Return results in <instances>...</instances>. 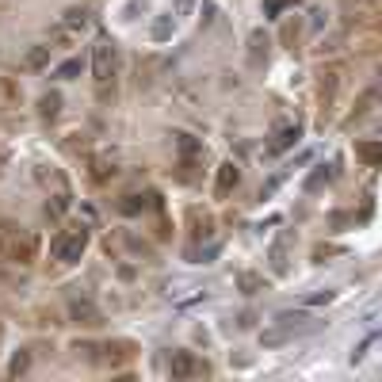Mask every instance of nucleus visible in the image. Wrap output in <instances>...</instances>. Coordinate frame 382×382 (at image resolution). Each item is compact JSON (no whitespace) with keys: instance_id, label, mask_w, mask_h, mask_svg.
<instances>
[{"instance_id":"obj_19","label":"nucleus","mask_w":382,"mask_h":382,"mask_svg":"<svg viewBox=\"0 0 382 382\" xmlns=\"http://www.w3.org/2000/svg\"><path fill=\"white\" fill-rule=\"evenodd\" d=\"M176 145H180V157L184 161H199L203 157V142L191 134H176Z\"/></svg>"},{"instance_id":"obj_22","label":"nucleus","mask_w":382,"mask_h":382,"mask_svg":"<svg viewBox=\"0 0 382 382\" xmlns=\"http://www.w3.org/2000/svg\"><path fill=\"white\" fill-rule=\"evenodd\" d=\"M23 65H27V69H46V65H50V46H31L27 50V58H23Z\"/></svg>"},{"instance_id":"obj_32","label":"nucleus","mask_w":382,"mask_h":382,"mask_svg":"<svg viewBox=\"0 0 382 382\" xmlns=\"http://www.w3.org/2000/svg\"><path fill=\"white\" fill-rule=\"evenodd\" d=\"M191 8H195V0H176V12H180V15H188Z\"/></svg>"},{"instance_id":"obj_28","label":"nucleus","mask_w":382,"mask_h":382,"mask_svg":"<svg viewBox=\"0 0 382 382\" xmlns=\"http://www.w3.org/2000/svg\"><path fill=\"white\" fill-rule=\"evenodd\" d=\"M279 38H283L287 46L295 43V38H298V20H287V23H283V35H279Z\"/></svg>"},{"instance_id":"obj_8","label":"nucleus","mask_w":382,"mask_h":382,"mask_svg":"<svg viewBox=\"0 0 382 382\" xmlns=\"http://www.w3.org/2000/svg\"><path fill=\"white\" fill-rule=\"evenodd\" d=\"M298 138H302V126H298V123L275 126V134H272V142L264 145V153H267V157H279V153H287L291 145H298Z\"/></svg>"},{"instance_id":"obj_15","label":"nucleus","mask_w":382,"mask_h":382,"mask_svg":"<svg viewBox=\"0 0 382 382\" xmlns=\"http://www.w3.org/2000/svg\"><path fill=\"white\" fill-rule=\"evenodd\" d=\"M172 31H176V15L172 12H161L157 20H153L149 35H153V43H168V38H172Z\"/></svg>"},{"instance_id":"obj_1","label":"nucleus","mask_w":382,"mask_h":382,"mask_svg":"<svg viewBox=\"0 0 382 382\" xmlns=\"http://www.w3.org/2000/svg\"><path fill=\"white\" fill-rule=\"evenodd\" d=\"M0 260L4 264H35L38 260V233L35 230H20V226H4L0 230Z\"/></svg>"},{"instance_id":"obj_24","label":"nucleus","mask_w":382,"mask_h":382,"mask_svg":"<svg viewBox=\"0 0 382 382\" xmlns=\"http://www.w3.org/2000/svg\"><path fill=\"white\" fill-rule=\"evenodd\" d=\"M27 367H31V352H15L12 363H8V379H20Z\"/></svg>"},{"instance_id":"obj_27","label":"nucleus","mask_w":382,"mask_h":382,"mask_svg":"<svg viewBox=\"0 0 382 382\" xmlns=\"http://www.w3.org/2000/svg\"><path fill=\"white\" fill-rule=\"evenodd\" d=\"M287 176H291V165H287V168H283V172H275V176H272V180H267V184H264V199H267V195H272L275 188H279V184H283V180H287Z\"/></svg>"},{"instance_id":"obj_6","label":"nucleus","mask_w":382,"mask_h":382,"mask_svg":"<svg viewBox=\"0 0 382 382\" xmlns=\"http://www.w3.org/2000/svg\"><path fill=\"white\" fill-rule=\"evenodd\" d=\"M168 375L172 379H203V375H210V367L199 360V355H191V352H172V360H168Z\"/></svg>"},{"instance_id":"obj_10","label":"nucleus","mask_w":382,"mask_h":382,"mask_svg":"<svg viewBox=\"0 0 382 382\" xmlns=\"http://www.w3.org/2000/svg\"><path fill=\"white\" fill-rule=\"evenodd\" d=\"M267 50H272V35H267L264 27H256L253 35H249V69H264Z\"/></svg>"},{"instance_id":"obj_29","label":"nucleus","mask_w":382,"mask_h":382,"mask_svg":"<svg viewBox=\"0 0 382 382\" xmlns=\"http://www.w3.org/2000/svg\"><path fill=\"white\" fill-rule=\"evenodd\" d=\"M332 298H337V291H321V295H310L306 302H310V306H329Z\"/></svg>"},{"instance_id":"obj_2","label":"nucleus","mask_w":382,"mask_h":382,"mask_svg":"<svg viewBox=\"0 0 382 382\" xmlns=\"http://www.w3.org/2000/svg\"><path fill=\"white\" fill-rule=\"evenodd\" d=\"M38 180H43L46 191H50V199H46V214H50V218H61L65 210L73 207V188H69V180H65L58 168H38Z\"/></svg>"},{"instance_id":"obj_4","label":"nucleus","mask_w":382,"mask_h":382,"mask_svg":"<svg viewBox=\"0 0 382 382\" xmlns=\"http://www.w3.org/2000/svg\"><path fill=\"white\" fill-rule=\"evenodd\" d=\"M344 85V65H325L318 73V103H321V126L329 123L332 103H337V92Z\"/></svg>"},{"instance_id":"obj_14","label":"nucleus","mask_w":382,"mask_h":382,"mask_svg":"<svg viewBox=\"0 0 382 382\" xmlns=\"http://www.w3.org/2000/svg\"><path fill=\"white\" fill-rule=\"evenodd\" d=\"M188 226H191V237H195V241L214 237V218H210L203 207H191V210H188Z\"/></svg>"},{"instance_id":"obj_18","label":"nucleus","mask_w":382,"mask_h":382,"mask_svg":"<svg viewBox=\"0 0 382 382\" xmlns=\"http://www.w3.org/2000/svg\"><path fill=\"white\" fill-rule=\"evenodd\" d=\"M375 100H379V88H375V85L363 88V96L355 100V108H352V115H348V123H360V119L371 111V103H375Z\"/></svg>"},{"instance_id":"obj_21","label":"nucleus","mask_w":382,"mask_h":382,"mask_svg":"<svg viewBox=\"0 0 382 382\" xmlns=\"http://www.w3.org/2000/svg\"><path fill=\"white\" fill-rule=\"evenodd\" d=\"M237 287L245 291V295H260V291H267V279H264V275H256V272H241L237 275Z\"/></svg>"},{"instance_id":"obj_5","label":"nucleus","mask_w":382,"mask_h":382,"mask_svg":"<svg viewBox=\"0 0 382 382\" xmlns=\"http://www.w3.org/2000/svg\"><path fill=\"white\" fill-rule=\"evenodd\" d=\"M115 65H119L115 43H111L108 35H100L96 46H92V77H96V85H111V80H115Z\"/></svg>"},{"instance_id":"obj_17","label":"nucleus","mask_w":382,"mask_h":382,"mask_svg":"<svg viewBox=\"0 0 382 382\" xmlns=\"http://www.w3.org/2000/svg\"><path fill=\"white\" fill-rule=\"evenodd\" d=\"M267 260H272V272H275V275H287V272H291V260H287V237L275 241L272 253H267Z\"/></svg>"},{"instance_id":"obj_25","label":"nucleus","mask_w":382,"mask_h":382,"mask_svg":"<svg viewBox=\"0 0 382 382\" xmlns=\"http://www.w3.org/2000/svg\"><path fill=\"white\" fill-rule=\"evenodd\" d=\"M80 69H85V61H80V58H69V61L58 65V77H61V80H73Z\"/></svg>"},{"instance_id":"obj_34","label":"nucleus","mask_w":382,"mask_h":382,"mask_svg":"<svg viewBox=\"0 0 382 382\" xmlns=\"http://www.w3.org/2000/svg\"><path fill=\"white\" fill-rule=\"evenodd\" d=\"M142 4H149V0H142Z\"/></svg>"},{"instance_id":"obj_13","label":"nucleus","mask_w":382,"mask_h":382,"mask_svg":"<svg viewBox=\"0 0 382 382\" xmlns=\"http://www.w3.org/2000/svg\"><path fill=\"white\" fill-rule=\"evenodd\" d=\"M355 161L367 168H379L382 165V138H363V142H355Z\"/></svg>"},{"instance_id":"obj_9","label":"nucleus","mask_w":382,"mask_h":382,"mask_svg":"<svg viewBox=\"0 0 382 382\" xmlns=\"http://www.w3.org/2000/svg\"><path fill=\"white\" fill-rule=\"evenodd\" d=\"M69 318H73V325H85V329H96V325H103L100 306H92L88 298H73V302H69Z\"/></svg>"},{"instance_id":"obj_7","label":"nucleus","mask_w":382,"mask_h":382,"mask_svg":"<svg viewBox=\"0 0 382 382\" xmlns=\"http://www.w3.org/2000/svg\"><path fill=\"white\" fill-rule=\"evenodd\" d=\"M237 184H241V165H237V161H222L218 172H214V195H218V199H230Z\"/></svg>"},{"instance_id":"obj_23","label":"nucleus","mask_w":382,"mask_h":382,"mask_svg":"<svg viewBox=\"0 0 382 382\" xmlns=\"http://www.w3.org/2000/svg\"><path fill=\"white\" fill-rule=\"evenodd\" d=\"M153 199H157V195H145V199H142V195H126V199L123 203H119V210H123V214H138V210H145V207H153Z\"/></svg>"},{"instance_id":"obj_3","label":"nucleus","mask_w":382,"mask_h":382,"mask_svg":"<svg viewBox=\"0 0 382 382\" xmlns=\"http://www.w3.org/2000/svg\"><path fill=\"white\" fill-rule=\"evenodd\" d=\"M88 249V230L85 226H73V230H61L58 237L50 241V260L58 264H77Z\"/></svg>"},{"instance_id":"obj_11","label":"nucleus","mask_w":382,"mask_h":382,"mask_svg":"<svg viewBox=\"0 0 382 382\" xmlns=\"http://www.w3.org/2000/svg\"><path fill=\"white\" fill-rule=\"evenodd\" d=\"M88 176H92V184H108L119 176V161L111 157V153H96V157H88Z\"/></svg>"},{"instance_id":"obj_20","label":"nucleus","mask_w":382,"mask_h":382,"mask_svg":"<svg viewBox=\"0 0 382 382\" xmlns=\"http://www.w3.org/2000/svg\"><path fill=\"white\" fill-rule=\"evenodd\" d=\"M38 115H43V119H58L61 115V92L38 96Z\"/></svg>"},{"instance_id":"obj_35","label":"nucleus","mask_w":382,"mask_h":382,"mask_svg":"<svg viewBox=\"0 0 382 382\" xmlns=\"http://www.w3.org/2000/svg\"><path fill=\"white\" fill-rule=\"evenodd\" d=\"M371 4H375V0H371Z\"/></svg>"},{"instance_id":"obj_33","label":"nucleus","mask_w":382,"mask_h":382,"mask_svg":"<svg viewBox=\"0 0 382 382\" xmlns=\"http://www.w3.org/2000/svg\"><path fill=\"white\" fill-rule=\"evenodd\" d=\"M8 165V149H0V168H4Z\"/></svg>"},{"instance_id":"obj_30","label":"nucleus","mask_w":382,"mask_h":382,"mask_svg":"<svg viewBox=\"0 0 382 382\" xmlns=\"http://www.w3.org/2000/svg\"><path fill=\"white\" fill-rule=\"evenodd\" d=\"M337 253H344L340 245H318L314 249V260H325V256H337Z\"/></svg>"},{"instance_id":"obj_12","label":"nucleus","mask_w":382,"mask_h":382,"mask_svg":"<svg viewBox=\"0 0 382 382\" xmlns=\"http://www.w3.org/2000/svg\"><path fill=\"white\" fill-rule=\"evenodd\" d=\"M100 363H108V367H119V363H126V360H134V352H138V344L134 340H108V344L100 348Z\"/></svg>"},{"instance_id":"obj_26","label":"nucleus","mask_w":382,"mask_h":382,"mask_svg":"<svg viewBox=\"0 0 382 382\" xmlns=\"http://www.w3.org/2000/svg\"><path fill=\"white\" fill-rule=\"evenodd\" d=\"M329 180H332V172H325V165H321V168H318V172H314V176H310V180H306V191H318V188H321V184H329Z\"/></svg>"},{"instance_id":"obj_16","label":"nucleus","mask_w":382,"mask_h":382,"mask_svg":"<svg viewBox=\"0 0 382 382\" xmlns=\"http://www.w3.org/2000/svg\"><path fill=\"white\" fill-rule=\"evenodd\" d=\"M88 27V8H65L61 15V31H69V35H77V31Z\"/></svg>"},{"instance_id":"obj_31","label":"nucleus","mask_w":382,"mask_h":382,"mask_svg":"<svg viewBox=\"0 0 382 382\" xmlns=\"http://www.w3.org/2000/svg\"><path fill=\"white\" fill-rule=\"evenodd\" d=\"M287 4H291V0H267V4H264V12H267V15H279Z\"/></svg>"}]
</instances>
